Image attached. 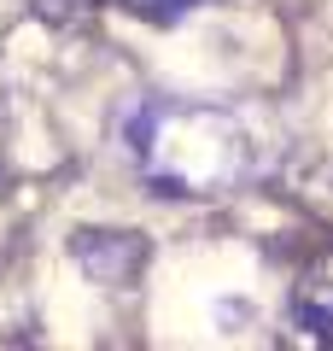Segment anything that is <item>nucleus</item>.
Returning <instances> with one entry per match:
<instances>
[{"label":"nucleus","mask_w":333,"mask_h":351,"mask_svg":"<svg viewBox=\"0 0 333 351\" xmlns=\"http://www.w3.org/2000/svg\"><path fill=\"white\" fill-rule=\"evenodd\" d=\"M293 322L304 328L310 339L333 346V246H321L316 258L304 263V276L293 281Z\"/></svg>","instance_id":"nucleus-2"},{"label":"nucleus","mask_w":333,"mask_h":351,"mask_svg":"<svg viewBox=\"0 0 333 351\" xmlns=\"http://www.w3.org/2000/svg\"><path fill=\"white\" fill-rule=\"evenodd\" d=\"M129 18H140V24H158V29H170V24H182L187 12H199L205 0H117Z\"/></svg>","instance_id":"nucleus-3"},{"label":"nucleus","mask_w":333,"mask_h":351,"mask_svg":"<svg viewBox=\"0 0 333 351\" xmlns=\"http://www.w3.org/2000/svg\"><path fill=\"white\" fill-rule=\"evenodd\" d=\"M147 240L135 228H76L71 234V258L88 269V281L99 287H135L147 269Z\"/></svg>","instance_id":"nucleus-1"}]
</instances>
